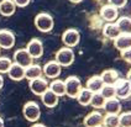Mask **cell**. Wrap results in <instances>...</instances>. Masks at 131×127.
I'll list each match as a JSON object with an SVG mask.
<instances>
[{"instance_id": "cell-18", "label": "cell", "mask_w": 131, "mask_h": 127, "mask_svg": "<svg viewBox=\"0 0 131 127\" xmlns=\"http://www.w3.org/2000/svg\"><path fill=\"white\" fill-rule=\"evenodd\" d=\"M103 35H104L106 38L114 41L117 36L121 35V32L119 30L116 22H108V23H105L104 27H103Z\"/></svg>"}, {"instance_id": "cell-30", "label": "cell", "mask_w": 131, "mask_h": 127, "mask_svg": "<svg viewBox=\"0 0 131 127\" xmlns=\"http://www.w3.org/2000/svg\"><path fill=\"white\" fill-rule=\"evenodd\" d=\"M13 60L7 57H1L0 56V74H7L10 67L13 66Z\"/></svg>"}, {"instance_id": "cell-10", "label": "cell", "mask_w": 131, "mask_h": 127, "mask_svg": "<svg viewBox=\"0 0 131 127\" xmlns=\"http://www.w3.org/2000/svg\"><path fill=\"white\" fill-rule=\"evenodd\" d=\"M15 42H16V37L13 31L6 29L0 30V48L10 49L15 46Z\"/></svg>"}, {"instance_id": "cell-3", "label": "cell", "mask_w": 131, "mask_h": 127, "mask_svg": "<svg viewBox=\"0 0 131 127\" xmlns=\"http://www.w3.org/2000/svg\"><path fill=\"white\" fill-rule=\"evenodd\" d=\"M75 58V54L71 47H62L56 53V60L58 62L62 67H69L72 66Z\"/></svg>"}, {"instance_id": "cell-21", "label": "cell", "mask_w": 131, "mask_h": 127, "mask_svg": "<svg viewBox=\"0 0 131 127\" xmlns=\"http://www.w3.org/2000/svg\"><path fill=\"white\" fill-rule=\"evenodd\" d=\"M100 77H102L104 84H106V85H114L120 79L119 73L114 69H105L104 72H102Z\"/></svg>"}, {"instance_id": "cell-32", "label": "cell", "mask_w": 131, "mask_h": 127, "mask_svg": "<svg viewBox=\"0 0 131 127\" xmlns=\"http://www.w3.org/2000/svg\"><path fill=\"white\" fill-rule=\"evenodd\" d=\"M120 54H121V58H123L126 63L131 64V48H129V49H125V51H121V52H120Z\"/></svg>"}, {"instance_id": "cell-22", "label": "cell", "mask_w": 131, "mask_h": 127, "mask_svg": "<svg viewBox=\"0 0 131 127\" xmlns=\"http://www.w3.org/2000/svg\"><path fill=\"white\" fill-rule=\"evenodd\" d=\"M16 5L13 0H1L0 1V14L3 16H13L16 11Z\"/></svg>"}, {"instance_id": "cell-25", "label": "cell", "mask_w": 131, "mask_h": 127, "mask_svg": "<svg viewBox=\"0 0 131 127\" xmlns=\"http://www.w3.org/2000/svg\"><path fill=\"white\" fill-rule=\"evenodd\" d=\"M116 25L121 33H130L131 35V17L121 16L116 20Z\"/></svg>"}, {"instance_id": "cell-2", "label": "cell", "mask_w": 131, "mask_h": 127, "mask_svg": "<svg viewBox=\"0 0 131 127\" xmlns=\"http://www.w3.org/2000/svg\"><path fill=\"white\" fill-rule=\"evenodd\" d=\"M22 115L29 122L35 123L41 117V109L36 101H27L22 107Z\"/></svg>"}, {"instance_id": "cell-42", "label": "cell", "mask_w": 131, "mask_h": 127, "mask_svg": "<svg viewBox=\"0 0 131 127\" xmlns=\"http://www.w3.org/2000/svg\"><path fill=\"white\" fill-rule=\"evenodd\" d=\"M0 53H1V48H0Z\"/></svg>"}, {"instance_id": "cell-39", "label": "cell", "mask_w": 131, "mask_h": 127, "mask_svg": "<svg viewBox=\"0 0 131 127\" xmlns=\"http://www.w3.org/2000/svg\"><path fill=\"white\" fill-rule=\"evenodd\" d=\"M130 97H131V89H130Z\"/></svg>"}, {"instance_id": "cell-1", "label": "cell", "mask_w": 131, "mask_h": 127, "mask_svg": "<svg viewBox=\"0 0 131 127\" xmlns=\"http://www.w3.org/2000/svg\"><path fill=\"white\" fill-rule=\"evenodd\" d=\"M35 26L40 32H43V33L51 32L54 26L53 17L47 12H40L35 17Z\"/></svg>"}, {"instance_id": "cell-36", "label": "cell", "mask_w": 131, "mask_h": 127, "mask_svg": "<svg viewBox=\"0 0 131 127\" xmlns=\"http://www.w3.org/2000/svg\"><path fill=\"white\" fill-rule=\"evenodd\" d=\"M3 85H4V78L0 75V89L3 88Z\"/></svg>"}, {"instance_id": "cell-11", "label": "cell", "mask_w": 131, "mask_h": 127, "mask_svg": "<svg viewBox=\"0 0 131 127\" xmlns=\"http://www.w3.org/2000/svg\"><path fill=\"white\" fill-rule=\"evenodd\" d=\"M26 49L34 59L41 58L43 54V43L38 38H32L26 46Z\"/></svg>"}, {"instance_id": "cell-28", "label": "cell", "mask_w": 131, "mask_h": 127, "mask_svg": "<svg viewBox=\"0 0 131 127\" xmlns=\"http://www.w3.org/2000/svg\"><path fill=\"white\" fill-rule=\"evenodd\" d=\"M120 127H131V111H124L119 113Z\"/></svg>"}, {"instance_id": "cell-6", "label": "cell", "mask_w": 131, "mask_h": 127, "mask_svg": "<svg viewBox=\"0 0 131 127\" xmlns=\"http://www.w3.org/2000/svg\"><path fill=\"white\" fill-rule=\"evenodd\" d=\"M29 88L32 94L41 96L45 91H47L50 89V84L47 83V80L45 78L40 77V78H36V79L29 80Z\"/></svg>"}, {"instance_id": "cell-17", "label": "cell", "mask_w": 131, "mask_h": 127, "mask_svg": "<svg viewBox=\"0 0 131 127\" xmlns=\"http://www.w3.org/2000/svg\"><path fill=\"white\" fill-rule=\"evenodd\" d=\"M7 75L11 80L14 82H20L22 79H25V68L21 67L20 64H16V63H13V66L10 67L9 72H7Z\"/></svg>"}, {"instance_id": "cell-14", "label": "cell", "mask_w": 131, "mask_h": 127, "mask_svg": "<svg viewBox=\"0 0 131 127\" xmlns=\"http://www.w3.org/2000/svg\"><path fill=\"white\" fill-rule=\"evenodd\" d=\"M106 115H119L121 112V103L117 97L108 99L105 101V105L103 107Z\"/></svg>"}, {"instance_id": "cell-7", "label": "cell", "mask_w": 131, "mask_h": 127, "mask_svg": "<svg viewBox=\"0 0 131 127\" xmlns=\"http://www.w3.org/2000/svg\"><path fill=\"white\" fill-rule=\"evenodd\" d=\"M80 41V33L75 29H68L62 33V42L66 47H75Z\"/></svg>"}, {"instance_id": "cell-24", "label": "cell", "mask_w": 131, "mask_h": 127, "mask_svg": "<svg viewBox=\"0 0 131 127\" xmlns=\"http://www.w3.org/2000/svg\"><path fill=\"white\" fill-rule=\"evenodd\" d=\"M50 90H52L57 96H64L66 95V84L61 79H53L50 83Z\"/></svg>"}, {"instance_id": "cell-29", "label": "cell", "mask_w": 131, "mask_h": 127, "mask_svg": "<svg viewBox=\"0 0 131 127\" xmlns=\"http://www.w3.org/2000/svg\"><path fill=\"white\" fill-rule=\"evenodd\" d=\"M100 94H102L106 100H108V99H113V97H116L115 86H114V85H106V84H104V86H103L102 90H100Z\"/></svg>"}, {"instance_id": "cell-26", "label": "cell", "mask_w": 131, "mask_h": 127, "mask_svg": "<svg viewBox=\"0 0 131 127\" xmlns=\"http://www.w3.org/2000/svg\"><path fill=\"white\" fill-rule=\"evenodd\" d=\"M105 101H106V99L100 94V91L99 93H94L93 96H92V100H90V106L94 110H100V109L104 107Z\"/></svg>"}, {"instance_id": "cell-40", "label": "cell", "mask_w": 131, "mask_h": 127, "mask_svg": "<svg viewBox=\"0 0 131 127\" xmlns=\"http://www.w3.org/2000/svg\"><path fill=\"white\" fill-rule=\"evenodd\" d=\"M95 1H100V0H95Z\"/></svg>"}, {"instance_id": "cell-27", "label": "cell", "mask_w": 131, "mask_h": 127, "mask_svg": "<svg viewBox=\"0 0 131 127\" xmlns=\"http://www.w3.org/2000/svg\"><path fill=\"white\" fill-rule=\"evenodd\" d=\"M104 127H120L119 125V115H105L104 116Z\"/></svg>"}, {"instance_id": "cell-41", "label": "cell", "mask_w": 131, "mask_h": 127, "mask_svg": "<svg viewBox=\"0 0 131 127\" xmlns=\"http://www.w3.org/2000/svg\"><path fill=\"white\" fill-rule=\"evenodd\" d=\"M98 127H104V126H98Z\"/></svg>"}, {"instance_id": "cell-15", "label": "cell", "mask_w": 131, "mask_h": 127, "mask_svg": "<svg viewBox=\"0 0 131 127\" xmlns=\"http://www.w3.org/2000/svg\"><path fill=\"white\" fill-rule=\"evenodd\" d=\"M114 46L117 51H125L131 48V35L130 33H121L114 40Z\"/></svg>"}, {"instance_id": "cell-19", "label": "cell", "mask_w": 131, "mask_h": 127, "mask_svg": "<svg viewBox=\"0 0 131 127\" xmlns=\"http://www.w3.org/2000/svg\"><path fill=\"white\" fill-rule=\"evenodd\" d=\"M103 86H104V82H103L100 75H93V77H90L87 80V84H85V88H88L93 93H99Z\"/></svg>"}, {"instance_id": "cell-33", "label": "cell", "mask_w": 131, "mask_h": 127, "mask_svg": "<svg viewBox=\"0 0 131 127\" xmlns=\"http://www.w3.org/2000/svg\"><path fill=\"white\" fill-rule=\"evenodd\" d=\"M13 1L15 3L16 6H19V8H25V6L29 5L31 0H13Z\"/></svg>"}, {"instance_id": "cell-20", "label": "cell", "mask_w": 131, "mask_h": 127, "mask_svg": "<svg viewBox=\"0 0 131 127\" xmlns=\"http://www.w3.org/2000/svg\"><path fill=\"white\" fill-rule=\"evenodd\" d=\"M42 75H43V70H42V67L38 66V64H34L32 63L31 66L25 68V78L29 79V80L40 78Z\"/></svg>"}, {"instance_id": "cell-8", "label": "cell", "mask_w": 131, "mask_h": 127, "mask_svg": "<svg viewBox=\"0 0 131 127\" xmlns=\"http://www.w3.org/2000/svg\"><path fill=\"white\" fill-rule=\"evenodd\" d=\"M115 93L116 97L119 100H126L130 97V89H131V83L127 79H119L115 84Z\"/></svg>"}, {"instance_id": "cell-34", "label": "cell", "mask_w": 131, "mask_h": 127, "mask_svg": "<svg viewBox=\"0 0 131 127\" xmlns=\"http://www.w3.org/2000/svg\"><path fill=\"white\" fill-rule=\"evenodd\" d=\"M31 127H47V126H46V125H43V123H38V122H35V123H34V125H32Z\"/></svg>"}, {"instance_id": "cell-12", "label": "cell", "mask_w": 131, "mask_h": 127, "mask_svg": "<svg viewBox=\"0 0 131 127\" xmlns=\"http://www.w3.org/2000/svg\"><path fill=\"white\" fill-rule=\"evenodd\" d=\"M104 116L99 110H94V111L89 112L85 119H84V125L85 127H98V126H103V122H104Z\"/></svg>"}, {"instance_id": "cell-35", "label": "cell", "mask_w": 131, "mask_h": 127, "mask_svg": "<svg viewBox=\"0 0 131 127\" xmlns=\"http://www.w3.org/2000/svg\"><path fill=\"white\" fill-rule=\"evenodd\" d=\"M126 79L129 80V82L131 83V68H130V70L127 72V75H126Z\"/></svg>"}, {"instance_id": "cell-9", "label": "cell", "mask_w": 131, "mask_h": 127, "mask_svg": "<svg viewBox=\"0 0 131 127\" xmlns=\"http://www.w3.org/2000/svg\"><path fill=\"white\" fill-rule=\"evenodd\" d=\"M14 63L26 68L34 63V58L31 57V54L27 52L26 48H20L14 53Z\"/></svg>"}, {"instance_id": "cell-4", "label": "cell", "mask_w": 131, "mask_h": 127, "mask_svg": "<svg viewBox=\"0 0 131 127\" xmlns=\"http://www.w3.org/2000/svg\"><path fill=\"white\" fill-rule=\"evenodd\" d=\"M66 84V95L72 99H75L77 95L79 94V91L82 90V82L78 77L75 75H71L64 80Z\"/></svg>"}, {"instance_id": "cell-37", "label": "cell", "mask_w": 131, "mask_h": 127, "mask_svg": "<svg viewBox=\"0 0 131 127\" xmlns=\"http://www.w3.org/2000/svg\"><path fill=\"white\" fill-rule=\"evenodd\" d=\"M71 3H73V4H78V3H80V1H83V0H69Z\"/></svg>"}, {"instance_id": "cell-5", "label": "cell", "mask_w": 131, "mask_h": 127, "mask_svg": "<svg viewBox=\"0 0 131 127\" xmlns=\"http://www.w3.org/2000/svg\"><path fill=\"white\" fill-rule=\"evenodd\" d=\"M42 70H43V75L48 79H57L59 75H61V72H62V66L59 64L56 59L50 60L42 67Z\"/></svg>"}, {"instance_id": "cell-13", "label": "cell", "mask_w": 131, "mask_h": 127, "mask_svg": "<svg viewBox=\"0 0 131 127\" xmlns=\"http://www.w3.org/2000/svg\"><path fill=\"white\" fill-rule=\"evenodd\" d=\"M99 14H100L103 20H105L108 22H114V21H116L119 19V10H117V8L110 5V4H106V5L102 6Z\"/></svg>"}, {"instance_id": "cell-16", "label": "cell", "mask_w": 131, "mask_h": 127, "mask_svg": "<svg viewBox=\"0 0 131 127\" xmlns=\"http://www.w3.org/2000/svg\"><path fill=\"white\" fill-rule=\"evenodd\" d=\"M58 100H59V96H57V95L50 89L47 90V91H45L43 94L41 95L42 104H43L46 107H48V109L56 107V106L58 105Z\"/></svg>"}, {"instance_id": "cell-23", "label": "cell", "mask_w": 131, "mask_h": 127, "mask_svg": "<svg viewBox=\"0 0 131 127\" xmlns=\"http://www.w3.org/2000/svg\"><path fill=\"white\" fill-rule=\"evenodd\" d=\"M93 91L88 89V88H82V90L79 91V94L77 95V101L78 104L82 105V106H88L90 105V100H92V96H93Z\"/></svg>"}, {"instance_id": "cell-31", "label": "cell", "mask_w": 131, "mask_h": 127, "mask_svg": "<svg viewBox=\"0 0 131 127\" xmlns=\"http://www.w3.org/2000/svg\"><path fill=\"white\" fill-rule=\"evenodd\" d=\"M126 3H127V0H108V4H110V5H113V6H115L117 9L124 8L126 5Z\"/></svg>"}, {"instance_id": "cell-38", "label": "cell", "mask_w": 131, "mask_h": 127, "mask_svg": "<svg viewBox=\"0 0 131 127\" xmlns=\"http://www.w3.org/2000/svg\"><path fill=\"white\" fill-rule=\"evenodd\" d=\"M0 127H4V120L0 117Z\"/></svg>"}]
</instances>
